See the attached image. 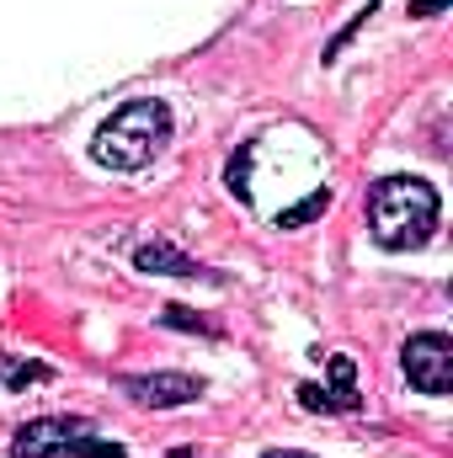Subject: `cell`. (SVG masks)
<instances>
[{"label": "cell", "mask_w": 453, "mask_h": 458, "mask_svg": "<svg viewBox=\"0 0 453 458\" xmlns=\"http://www.w3.org/2000/svg\"><path fill=\"white\" fill-rule=\"evenodd\" d=\"M331 208V187H315L304 203H294V208H283L278 214V229H299V225H310V219H321Z\"/></svg>", "instance_id": "8"}, {"label": "cell", "mask_w": 453, "mask_h": 458, "mask_svg": "<svg viewBox=\"0 0 453 458\" xmlns=\"http://www.w3.org/2000/svg\"><path fill=\"white\" fill-rule=\"evenodd\" d=\"M117 389L150 411H176V405L203 400V378H192V373H128Z\"/></svg>", "instance_id": "5"}, {"label": "cell", "mask_w": 453, "mask_h": 458, "mask_svg": "<svg viewBox=\"0 0 453 458\" xmlns=\"http://www.w3.org/2000/svg\"><path fill=\"white\" fill-rule=\"evenodd\" d=\"M70 458H128V454H123V443H113V437H91V432H86Z\"/></svg>", "instance_id": "10"}, {"label": "cell", "mask_w": 453, "mask_h": 458, "mask_svg": "<svg viewBox=\"0 0 453 458\" xmlns=\"http://www.w3.org/2000/svg\"><path fill=\"white\" fill-rule=\"evenodd\" d=\"M86 432H91V427L75 421V416H43V421H27V427L11 437V454L16 458H70Z\"/></svg>", "instance_id": "4"}, {"label": "cell", "mask_w": 453, "mask_h": 458, "mask_svg": "<svg viewBox=\"0 0 453 458\" xmlns=\"http://www.w3.org/2000/svg\"><path fill=\"white\" fill-rule=\"evenodd\" d=\"M133 267H139V272H150V277H214V283H219V272L198 267V261H192V256H182L171 240H144V245L133 250Z\"/></svg>", "instance_id": "7"}, {"label": "cell", "mask_w": 453, "mask_h": 458, "mask_svg": "<svg viewBox=\"0 0 453 458\" xmlns=\"http://www.w3.org/2000/svg\"><path fill=\"white\" fill-rule=\"evenodd\" d=\"M449 0H411V16H438Z\"/></svg>", "instance_id": "12"}, {"label": "cell", "mask_w": 453, "mask_h": 458, "mask_svg": "<svg viewBox=\"0 0 453 458\" xmlns=\"http://www.w3.org/2000/svg\"><path fill=\"white\" fill-rule=\"evenodd\" d=\"M251 155H256V144H240V155H229V171H225V182H229V192L240 198V203H251Z\"/></svg>", "instance_id": "9"}, {"label": "cell", "mask_w": 453, "mask_h": 458, "mask_svg": "<svg viewBox=\"0 0 453 458\" xmlns=\"http://www.w3.org/2000/svg\"><path fill=\"white\" fill-rule=\"evenodd\" d=\"M261 458H310V454H294V448H278V454H261Z\"/></svg>", "instance_id": "13"}, {"label": "cell", "mask_w": 453, "mask_h": 458, "mask_svg": "<svg viewBox=\"0 0 453 458\" xmlns=\"http://www.w3.org/2000/svg\"><path fill=\"white\" fill-rule=\"evenodd\" d=\"M438 187H427L422 176H384L368 192V229L384 250H416L432 240L438 229Z\"/></svg>", "instance_id": "1"}, {"label": "cell", "mask_w": 453, "mask_h": 458, "mask_svg": "<svg viewBox=\"0 0 453 458\" xmlns=\"http://www.w3.org/2000/svg\"><path fill=\"white\" fill-rule=\"evenodd\" d=\"M160 320H166V326H176V331H209V326H203L192 310H182V304H166V310H160Z\"/></svg>", "instance_id": "11"}, {"label": "cell", "mask_w": 453, "mask_h": 458, "mask_svg": "<svg viewBox=\"0 0 453 458\" xmlns=\"http://www.w3.org/2000/svg\"><path fill=\"white\" fill-rule=\"evenodd\" d=\"M166 458H192V454H187V448H176V454H166Z\"/></svg>", "instance_id": "14"}, {"label": "cell", "mask_w": 453, "mask_h": 458, "mask_svg": "<svg viewBox=\"0 0 453 458\" xmlns=\"http://www.w3.org/2000/svg\"><path fill=\"white\" fill-rule=\"evenodd\" d=\"M299 400L310 405V411H357L363 405V394H357V362L337 352L331 357V384L321 389V384H299Z\"/></svg>", "instance_id": "6"}, {"label": "cell", "mask_w": 453, "mask_h": 458, "mask_svg": "<svg viewBox=\"0 0 453 458\" xmlns=\"http://www.w3.org/2000/svg\"><path fill=\"white\" fill-rule=\"evenodd\" d=\"M400 368L411 378V389L422 394H449L453 389V342L443 331H416L406 352H400Z\"/></svg>", "instance_id": "3"}, {"label": "cell", "mask_w": 453, "mask_h": 458, "mask_svg": "<svg viewBox=\"0 0 453 458\" xmlns=\"http://www.w3.org/2000/svg\"><path fill=\"white\" fill-rule=\"evenodd\" d=\"M171 144V107L155 97L123 102L91 139V160L107 171H144L160 149Z\"/></svg>", "instance_id": "2"}]
</instances>
